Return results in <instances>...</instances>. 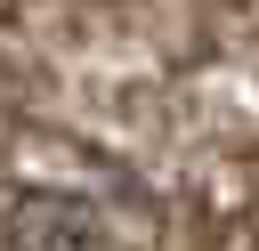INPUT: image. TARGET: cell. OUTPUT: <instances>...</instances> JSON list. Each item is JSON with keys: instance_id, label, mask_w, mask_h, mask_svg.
<instances>
[{"instance_id": "cell-1", "label": "cell", "mask_w": 259, "mask_h": 251, "mask_svg": "<svg viewBox=\"0 0 259 251\" xmlns=\"http://www.w3.org/2000/svg\"><path fill=\"white\" fill-rule=\"evenodd\" d=\"M8 251H105V243H97L89 202H73V194H24L16 219H8Z\"/></svg>"}]
</instances>
